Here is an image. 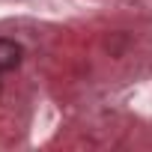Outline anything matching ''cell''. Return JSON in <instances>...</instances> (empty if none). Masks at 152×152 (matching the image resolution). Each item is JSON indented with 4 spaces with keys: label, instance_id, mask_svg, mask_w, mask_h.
<instances>
[{
    "label": "cell",
    "instance_id": "obj_1",
    "mask_svg": "<svg viewBox=\"0 0 152 152\" xmlns=\"http://www.w3.org/2000/svg\"><path fill=\"white\" fill-rule=\"evenodd\" d=\"M24 63V48L15 42V39H0V75L6 72H15L18 66Z\"/></svg>",
    "mask_w": 152,
    "mask_h": 152
}]
</instances>
